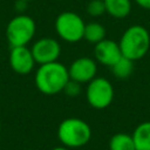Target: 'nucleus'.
Instances as JSON below:
<instances>
[{"instance_id":"obj_20","label":"nucleus","mask_w":150,"mask_h":150,"mask_svg":"<svg viewBox=\"0 0 150 150\" xmlns=\"http://www.w3.org/2000/svg\"><path fill=\"white\" fill-rule=\"evenodd\" d=\"M52 150H69V149H68V148H66V146H63V145H62V146H56V148H53V149H52Z\"/></svg>"},{"instance_id":"obj_7","label":"nucleus","mask_w":150,"mask_h":150,"mask_svg":"<svg viewBox=\"0 0 150 150\" xmlns=\"http://www.w3.org/2000/svg\"><path fill=\"white\" fill-rule=\"evenodd\" d=\"M32 54L35 63L45 64L57 61L61 54L60 43L53 38H41L32 47Z\"/></svg>"},{"instance_id":"obj_6","label":"nucleus","mask_w":150,"mask_h":150,"mask_svg":"<svg viewBox=\"0 0 150 150\" xmlns=\"http://www.w3.org/2000/svg\"><path fill=\"white\" fill-rule=\"evenodd\" d=\"M86 96L90 107L95 109H104L109 107L114 100L112 84L104 77H95L88 82Z\"/></svg>"},{"instance_id":"obj_1","label":"nucleus","mask_w":150,"mask_h":150,"mask_svg":"<svg viewBox=\"0 0 150 150\" xmlns=\"http://www.w3.org/2000/svg\"><path fill=\"white\" fill-rule=\"evenodd\" d=\"M68 80V68L57 61L40 64L34 79L36 88L45 95H54L62 91Z\"/></svg>"},{"instance_id":"obj_9","label":"nucleus","mask_w":150,"mask_h":150,"mask_svg":"<svg viewBox=\"0 0 150 150\" xmlns=\"http://www.w3.org/2000/svg\"><path fill=\"white\" fill-rule=\"evenodd\" d=\"M9 64L12 69L21 75L29 74L35 64L32 50L26 46L12 47L9 53Z\"/></svg>"},{"instance_id":"obj_11","label":"nucleus","mask_w":150,"mask_h":150,"mask_svg":"<svg viewBox=\"0 0 150 150\" xmlns=\"http://www.w3.org/2000/svg\"><path fill=\"white\" fill-rule=\"evenodd\" d=\"M131 137L136 150H150V121L138 124Z\"/></svg>"},{"instance_id":"obj_13","label":"nucleus","mask_w":150,"mask_h":150,"mask_svg":"<svg viewBox=\"0 0 150 150\" xmlns=\"http://www.w3.org/2000/svg\"><path fill=\"white\" fill-rule=\"evenodd\" d=\"M83 39L90 43H98L105 39V28L98 22H90L84 26Z\"/></svg>"},{"instance_id":"obj_15","label":"nucleus","mask_w":150,"mask_h":150,"mask_svg":"<svg viewBox=\"0 0 150 150\" xmlns=\"http://www.w3.org/2000/svg\"><path fill=\"white\" fill-rule=\"evenodd\" d=\"M110 68L117 79H128L134 71V61L125 56H121L120 60L115 62Z\"/></svg>"},{"instance_id":"obj_12","label":"nucleus","mask_w":150,"mask_h":150,"mask_svg":"<svg viewBox=\"0 0 150 150\" xmlns=\"http://www.w3.org/2000/svg\"><path fill=\"white\" fill-rule=\"evenodd\" d=\"M105 12L116 19H123L131 12L130 0H103Z\"/></svg>"},{"instance_id":"obj_18","label":"nucleus","mask_w":150,"mask_h":150,"mask_svg":"<svg viewBox=\"0 0 150 150\" xmlns=\"http://www.w3.org/2000/svg\"><path fill=\"white\" fill-rule=\"evenodd\" d=\"M26 5H27V1H23V0H16L15 1V9L19 11V12H23L25 8H26Z\"/></svg>"},{"instance_id":"obj_3","label":"nucleus","mask_w":150,"mask_h":150,"mask_svg":"<svg viewBox=\"0 0 150 150\" xmlns=\"http://www.w3.org/2000/svg\"><path fill=\"white\" fill-rule=\"evenodd\" d=\"M57 137L61 144L68 149L81 148L90 141L91 129L86 121L77 117H69L59 124Z\"/></svg>"},{"instance_id":"obj_22","label":"nucleus","mask_w":150,"mask_h":150,"mask_svg":"<svg viewBox=\"0 0 150 150\" xmlns=\"http://www.w3.org/2000/svg\"><path fill=\"white\" fill-rule=\"evenodd\" d=\"M0 130H1V123H0Z\"/></svg>"},{"instance_id":"obj_4","label":"nucleus","mask_w":150,"mask_h":150,"mask_svg":"<svg viewBox=\"0 0 150 150\" xmlns=\"http://www.w3.org/2000/svg\"><path fill=\"white\" fill-rule=\"evenodd\" d=\"M35 21L25 14L14 16L7 25L6 38L12 47L26 46L35 35Z\"/></svg>"},{"instance_id":"obj_21","label":"nucleus","mask_w":150,"mask_h":150,"mask_svg":"<svg viewBox=\"0 0 150 150\" xmlns=\"http://www.w3.org/2000/svg\"><path fill=\"white\" fill-rule=\"evenodd\" d=\"M23 1H27V2H28V1H30V0H23Z\"/></svg>"},{"instance_id":"obj_17","label":"nucleus","mask_w":150,"mask_h":150,"mask_svg":"<svg viewBox=\"0 0 150 150\" xmlns=\"http://www.w3.org/2000/svg\"><path fill=\"white\" fill-rule=\"evenodd\" d=\"M62 91H64V94L67 96H70V97L79 96L80 93H81V83H79V82L69 79Z\"/></svg>"},{"instance_id":"obj_2","label":"nucleus","mask_w":150,"mask_h":150,"mask_svg":"<svg viewBox=\"0 0 150 150\" xmlns=\"http://www.w3.org/2000/svg\"><path fill=\"white\" fill-rule=\"evenodd\" d=\"M122 56L137 61L144 57L150 48V34L145 27L132 25L128 27L118 42Z\"/></svg>"},{"instance_id":"obj_8","label":"nucleus","mask_w":150,"mask_h":150,"mask_svg":"<svg viewBox=\"0 0 150 150\" xmlns=\"http://www.w3.org/2000/svg\"><path fill=\"white\" fill-rule=\"evenodd\" d=\"M97 66L96 62L90 57H79L71 62L68 68L69 79L74 80L79 83L90 82L93 79L96 77Z\"/></svg>"},{"instance_id":"obj_10","label":"nucleus","mask_w":150,"mask_h":150,"mask_svg":"<svg viewBox=\"0 0 150 150\" xmlns=\"http://www.w3.org/2000/svg\"><path fill=\"white\" fill-rule=\"evenodd\" d=\"M94 56L101 64L111 67L115 62L120 60V57L122 56V53L117 42L109 39H104L95 45Z\"/></svg>"},{"instance_id":"obj_14","label":"nucleus","mask_w":150,"mask_h":150,"mask_svg":"<svg viewBox=\"0 0 150 150\" xmlns=\"http://www.w3.org/2000/svg\"><path fill=\"white\" fill-rule=\"evenodd\" d=\"M109 150H136L131 135L117 132L109 141Z\"/></svg>"},{"instance_id":"obj_19","label":"nucleus","mask_w":150,"mask_h":150,"mask_svg":"<svg viewBox=\"0 0 150 150\" xmlns=\"http://www.w3.org/2000/svg\"><path fill=\"white\" fill-rule=\"evenodd\" d=\"M135 2L144 9H150V0H135Z\"/></svg>"},{"instance_id":"obj_16","label":"nucleus","mask_w":150,"mask_h":150,"mask_svg":"<svg viewBox=\"0 0 150 150\" xmlns=\"http://www.w3.org/2000/svg\"><path fill=\"white\" fill-rule=\"evenodd\" d=\"M87 12L90 16H100L105 13V6L103 0H90L87 5Z\"/></svg>"},{"instance_id":"obj_5","label":"nucleus","mask_w":150,"mask_h":150,"mask_svg":"<svg viewBox=\"0 0 150 150\" xmlns=\"http://www.w3.org/2000/svg\"><path fill=\"white\" fill-rule=\"evenodd\" d=\"M83 19L74 12H63L55 20V30L57 35L67 42H77L83 39Z\"/></svg>"}]
</instances>
